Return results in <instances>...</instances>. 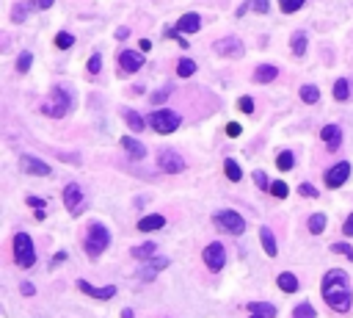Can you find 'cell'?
I'll use <instances>...</instances> for the list:
<instances>
[{
  "label": "cell",
  "mask_w": 353,
  "mask_h": 318,
  "mask_svg": "<svg viewBox=\"0 0 353 318\" xmlns=\"http://www.w3.org/2000/svg\"><path fill=\"white\" fill-rule=\"evenodd\" d=\"M323 299L337 313H348L350 310V282L342 268H331L323 277Z\"/></svg>",
  "instance_id": "cell-1"
},
{
  "label": "cell",
  "mask_w": 353,
  "mask_h": 318,
  "mask_svg": "<svg viewBox=\"0 0 353 318\" xmlns=\"http://www.w3.org/2000/svg\"><path fill=\"white\" fill-rule=\"evenodd\" d=\"M69 111H72V94H69V89H64V86H56V89L50 92V97L44 100L42 113L61 119V117H66Z\"/></svg>",
  "instance_id": "cell-2"
},
{
  "label": "cell",
  "mask_w": 353,
  "mask_h": 318,
  "mask_svg": "<svg viewBox=\"0 0 353 318\" xmlns=\"http://www.w3.org/2000/svg\"><path fill=\"white\" fill-rule=\"evenodd\" d=\"M108 243H111V233L105 230V224H91L86 233V241H83V249L88 258H99V255L108 249Z\"/></svg>",
  "instance_id": "cell-3"
},
{
  "label": "cell",
  "mask_w": 353,
  "mask_h": 318,
  "mask_svg": "<svg viewBox=\"0 0 353 318\" xmlns=\"http://www.w3.org/2000/svg\"><path fill=\"white\" fill-rule=\"evenodd\" d=\"M14 263L19 268H31L36 263V249L28 233H17L14 235Z\"/></svg>",
  "instance_id": "cell-4"
},
{
  "label": "cell",
  "mask_w": 353,
  "mask_h": 318,
  "mask_svg": "<svg viewBox=\"0 0 353 318\" xmlns=\"http://www.w3.org/2000/svg\"><path fill=\"white\" fill-rule=\"evenodd\" d=\"M149 125L155 127V133H174L176 127L182 125V119H180V113L176 111H168V108H163V111H155L152 117H149Z\"/></svg>",
  "instance_id": "cell-5"
},
{
  "label": "cell",
  "mask_w": 353,
  "mask_h": 318,
  "mask_svg": "<svg viewBox=\"0 0 353 318\" xmlns=\"http://www.w3.org/2000/svg\"><path fill=\"white\" fill-rule=\"evenodd\" d=\"M64 205H66V211H69L72 216H78L80 211H83L86 194H83V188H80L78 183H69V186L64 188Z\"/></svg>",
  "instance_id": "cell-6"
},
{
  "label": "cell",
  "mask_w": 353,
  "mask_h": 318,
  "mask_svg": "<svg viewBox=\"0 0 353 318\" xmlns=\"http://www.w3.org/2000/svg\"><path fill=\"white\" fill-rule=\"evenodd\" d=\"M215 224H218L221 230H226V233H243L246 230V221H243V216L240 213H235V211H221V213H215Z\"/></svg>",
  "instance_id": "cell-7"
},
{
  "label": "cell",
  "mask_w": 353,
  "mask_h": 318,
  "mask_svg": "<svg viewBox=\"0 0 353 318\" xmlns=\"http://www.w3.org/2000/svg\"><path fill=\"white\" fill-rule=\"evenodd\" d=\"M201 258H205V266L210 271H221L223 263H226V249L221 246V243H207L205 252H201Z\"/></svg>",
  "instance_id": "cell-8"
},
{
  "label": "cell",
  "mask_w": 353,
  "mask_h": 318,
  "mask_svg": "<svg viewBox=\"0 0 353 318\" xmlns=\"http://www.w3.org/2000/svg\"><path fill=\"white\" fill-rule=\"evenodd\" d=\"M213 50L218 53L221 58H240L246 47H243V42H240L237 36H223L221 42H215V44H213Z\"/></svg>",
  "instance_id": "cell-9"
},
{
  "label": "cell",
  "mask_w": 353,
  "mask_h": 318,
  "mask_svg": "<svg viewBox=\"0 0 353 318\" xmlns=\"http://www.w3.org/2000/svg\"><path fill=\"white\" fill-rule=\"evenodd\" d=\"M158 166L163 169V172H168V174H180V172H185V158L176 155L174 150H160Z\"/></svg>",
  "instance_id": "cell-10"
},
{
  "label": "cell",
  "mask_w": 353,
  "mask_h": 318,
  "mask_svg": "<svg viewBox=\"0 0 353 318\" xmlns=\"http://www.w3.org/2000/svg\"><path fill=\"white\" fill-rule=\"evenodd\" d=\"M350 177V164H337V166H331L329 172H325V186L329 188H339V186H345V180Z\"/></svg>",
  "instance_id": "cell-11"
},
{
  "label": "cell",
  "mask_w": 353,
  "mask_h": 318,
  "mask_svg": "<svg viewBox=\"0 0 353 318\" xmlns=\"http://www.w3.org/2000/svg\"><path fill=\"white\" fill-rule=\"evenodd\" d=\"M78 288L83 290V293L94 296V299H99V302H105V299H113V296H116V288H113V285L97 288V285H91V282H86V280H78Z\"/></svg>",
  "instance_id": "cell-12"
},
{
  "label": "cell",
  "mask_w": 353,
  "mask_h": 318,
  "mask_svg": "<svg viewBox=\"0 0 353 318\" xmlns=\"http://www.w3.org/2000/svg\"><path fill=\"white\" fill-rule=\"evenodd\" d=\"M19 166H22L28 174H36V177H47V174H50V166H47L44 161L33 158V155H22V158H19Z\"/></svg>",
  "instance_id": "cell-13"
},
{
  "label": "cell",
  "mask_w": 353,
  "mask_h": 318,
  "mask_svg": "<svg viewBox=\"0 0 353 318\" xmlns=\"http://www.w3.org/2000/svg\"><path fill=\"white\" fill-rule=\"evenodd\" d=\"M119 64H121L124 72H138L141 66H144V56H141V53H133V50H124L119 56Z\"/></svg>",
  "instance_id": "cell-14"
},
{
  "label": "cell",
  "mask_w": 353,
  "mask_h": 318,
  "mask_svg": "<svg viewBox=\"0 0 353 318\" xmlns=\"http://www.w3.org/2000/svg\"><path fill=\"white\" fill-rule=\"evenodd\" d=\"M201 28V17L199 14H182L180 19H176V33H196Z\"/></svg>",
  "instance_id": "cell-15"
},
{
  "label": "cell",
  "mask_w": 353,
  "mask_h": 318,
  "mask_svg": "<svg viewBox=\"0 0 353 318\" xmlns=\"http://www.w3.org/2000/svg\"><path fill=\"white\" fill-rule=\"evenodd\" d=\"M320 139L329 144V150H337L342 144V130H339V125H325L320 130Z\"/></svg>",
  "instance_id": "cell-16"
},
{
  "label": "cell",
  "mask_w": 353,
  "mask_h": 318,
  "mask_svg": "<svg viewBox=\"0 0 353 318\" xmlns=\"http://www.w3.org/2000/svg\"><path fill=\"white\" fill-rule=\"evenodd\" d=\"M248 318H276V307L268 302H248Z\"/></svg>",
  "instance_id": "cell-17"
},
{
  "label": "cell",
  "mask_w": 353,
  "mask_h": 318,
  "mask_svg": "<svg viewBox=\"0 0 353 318\" xmlns=\"http://www.w3.org/2000/svg\"><path fill=\"white\" fill-rule=\"evenodd\" d=\"M166 224V219H163L160 213H152V216H144V219L138 221V230L141 233H152V230H160Z\"/></svg>",
  "instance_id": "cell-18"
},
{
  "label": "cell",
  "mask_w": 353,
  "mask_h": 318,
  "mask_svg": "<svg viewBox=\"0 0 353 318\" xmlns=\"http://www.w3.org/2000/svg\"><path fill=\"white\" fill-rule=\"evenodd\" d=\"M260 241H262L265 252H268V258H276V252H279V246H276V238H273V230L262 227V230H260Z\"/></svg>",
  "instance_id": "cell-19"
},
{
  "label": "cell",
  "mask_w": 353,
  "mask_h": 318,
  "mask_svg": "<svg viewBox=\"0 0 353 318\" xmlns=\"http://www.w3.org/2000/svg\"><path fill=\"white\" fill-rule=\"evenodd\" d=\"M276 75H279V70L270 66V64H262V66H257V70H254V80H257V83H270V80H276Z\"/></svg>",
  "instance_id": "cell-20"
},
{
  "label": "cell",
  "mask_w": 353,
  "mask_h": 318,
  "mask_svg": "<svg viewBox=\"0 0 353 318\" xmlns=\"http://www.w3.org/2000/svg\"><path fill=\"white\" fill-rule=\"evenodd\" d=\"M121 147H124V150L133 155V158H144V155H146V147L141 144L138 139H133V136H124V139H121Z\"/></svg>",
  "instance_id": "cell-21"
},
{
  "label": "cell",
  "mask_w": 353,
  "mask_h": 318,
  "mask_svg": "<svg viewBox=\"0 0 353 318\" xmlns=\"http://www.w3.org/2000/svg\"><path fill=\"white\" fill-rule=\"evenodd\" d=\"M279 288L284 290V293H295V290H298V280H295V274L282 271V274H279Z\"/></svg>",
  "instance_id": "cell-22"
},
{
  "label": "cell",
  "mask_w": 353,
  "mask_h": 318,
  "mask_svg": "<svg viewBox=\"0 0 353 318\" xmlns=\"http://www.w3.org/2000/svg\"><path fill=\"white\" fill-rule=\"evenodd\" d=\"M298 94H301V100H304V103H309V105L320 100V89H317V86H312V83L301 86V92H298Z\"/></svg>",
  "instance_id": "cell-23"
},
{
  "label": "cell",
  "mask_w": 353,
  "mask_h": 318,
  "mask_svg": "<svg viewBox=\"0 0 353 318\" xmlns=\"http://www.w3.org/2000/svg\"><path fill=\"white\" fill-rule=\"evenodd\" d=\"M350 97V83L345 78H339L334 83V100H339V103H345V100Z\"/></svg>",
  "instance_id": "cell-24"
},
{
  "label": "cell",
  "mask_w": 353,
  "mask_h": 318,
  "mask_svg": "<svg viewBox=\"0 0 353 318\" xmlns=\"http://www.w3.org/2000/svg\"><path fill=\"white\" fill-rule=\"evenodd\" d=\"M223 172H226V177L232 180V183H237V180L243 177V172H240V166H237V161H232V158L223 161Z\"/></svg>",
  "instance_id": "cell-25"
},
{
  "label": "cell",
  "mask_w": 353,
  "mask_h": 318,
  "mask_svg": "<svg viewBox=\"0 0 353 318\" xmlns=\"http://www.w3.org/2000/svg\"><path fill=\"white\" fill-rule=\"evenodd\" d=\"M193 72H196V61L193 58H182L180 64H176V75L180 78H191Z\"/></svg>",
  "instance_id": "cell-26"
},
{
  "label": "cell",
  "mask_w": 353,
  "mask_h": 318,
  "mask_svg": "<svg viewBox=\"0 0 353 318\" xmlns=\"http://www.w3.org/2000/svg\"><path fill=\"white\" fill-rule=\"evenodd\" d=\"M166 266H168V258H158V260L149 263V268H144V271H141V277H144V280H152L155 271H160V268H166Z\"/></svg>",
  "instance_id": "cell-27"
},
{
  "label": "cell",
  "mask_w": 353,
  "mask_h": 318,
  "mask_svg": "<svg viewBox=\"0 0 353 318\" xmlns=\"http://www.w3.org/2000/svg\"><path fill=\"white\" fill-rule=\"evenodd\" d=\"M293 53H295V56H304V53H307V33H304V31L293 33Z\"/></svg>",
  "instance_id": "cell-28"
},
{
  "label": "cell",
  "mask_w": 353,
  "mask_h": 318,
  "mask_svg": "<svg viewBox=\"0 0 353 318\" xmlns=\"http://www.w3.org/2000/svg\"><path fill=\"white\" fill-rule=\"evenodd\" d=\"M155 255V243L149 241V243H141V246H133V258H138V260H146V258H152Z\"/></svg>",
  "instance_id": "cell-29"
},
{
  "label": "cell",
  "mask_w": 353,
  "mask_h": 318,
  "mask_svg": "<svg viewBox=\"0 0 353 318\" xmlns=\"http://www.w3.org/2000/svg\"><path fill=\"white\" fill-rule=\"evenodd\" d=\"M323 230H325V213H315L309 219V233L312 235H320Z\"/></svg>",
  "instance_id": "cell-30"
},
{
  "label": "cell",
  "mask_w": 353,
  "mask_h": 318,
  "mask_svg": "<svg viewBox=\"0 0 353 318\" xmlns=\"http://www.w3.org/2000/svg\"><path fill=\"white\" fill-rule=\"evenodd\" d=\"M293 318H317V313H315V307H312L309 302H301L293 310Z\"/></svg>",
  "instance_id": "cell-31"
},
{
  "label": "cell",
  "mask_w": 353,
  "mask_h": 318,
  "mask_svg": "<svg viewBox=\"0 0 353 318\" xmlns=\"http://www.w3.org/2000/svg\"><path fill=\"white\" fill-rule=\"evenodd\" d=\"M33 6H36V3H17V6H14V11H11V19H14V22H22V19L28 17V11L33 9Z\"/></svg>",
  "instance_id": "cell-32"
},
{
  "label": "cell",
  "mask_w": 353,
  "mask_h": 318,
  "mask_svg": "<svg viewBox=\"0 0 353 318\" xmlns=\"http://www.w3.org/2000/svg\"><path fill=\"white\" fill-rule=\"evenodd\" d=\"M293 164H295L293 152H279V155H276V166H279L282 172H290V169H293Z\"/></svg>",
  "instance_id": "cell-33"
},
{
  "label": "cell",
  "mask_w": 353,
  "mask_h": 318,
  "mask_svg": "<svg viewBox=\"0 0 353 318\" xmlns=\"http://www.w3.org/2000/svg\"><path fill=\"white\" fill-rule=\"evenodd\" d=\"M124 119H127V125H130L135 133L146 127V125H144V119H141V113H135V111H124Z\"/></svg>",
  "instance_id": "cell-34"
},
{
  "label": "cell",
  "mask_w": 353,
  "mask_h": 318,
  "mask_svg": "<svg viewBox=\"0 0 353 318\" xmlns=\"http://www.w3.org/2000/svg\"><path fill=\"white\" fill-rule=\"evenodd\" d=\"M270 194H273L276 199H284L290 194V188H287V183H282V180H276V183H270Z\"/></svg>",
  "instance_id": "cell-35"
},
{
  "label": "cell",
  "mask_w": 353,
  "mask_h": 318,
  "mask_svg": "<svg viewBox=\"0 0 353 318\" xmlns=\"http://www.w3.org/2000/svg\"><path fill=\"white\" fill-rule=\"evenodd\" d=\"M304 3H307V0H279V6H282L284 14H293V11H298Z\"/></svg>",
  "instance_id": "cell-36"
},
{
  "label": "cell",
  "mask_w": 353,
  "mask_h": 318,
  "mask_svg": "<svg viewBox=\"0 0 353 318\" xmlns=\"http://www.w3.org/2000/svg\"><path fill=\"white\" fill-rule=\"evenodd\" d=\"M72 44H74V36H72V33L61 31L58 36H56V47H61V50H66V47H72Z\"/></svg>",
  "instance_id": "cell-37"
},
{
  "label": "cell",
  "mask_w": 353,
  "mask_h": 318,
  "mask_svg": "<svg viewBox=\"0 0 353 318\" xmlns=\"http://www.w3.org/2000/svg\"><path fill=\"white\" fill-rule=\"evenodd\" d=\"M99 70H103V56H91L88 58V72H91V75H99Z\"/></svg>",
  "instance_id": "cell-38"
},
{
  "label": "cell",
  "mask_w": 353,
  "mask_h": 318,
  "mask_svg": "<svg viewBox=\"0 0 353 318\" xmlns=\"http://www.w3.org/2000/svg\"><path fill=\"white\" fill-rule=\"evenodd\" d=\"M331 252L345 255V258H350V260H353V246H348V243H334V246H331Z\"/></svg>",
  "instance_id": "cell-39"
},
{
  "label": "cell",
  "mask_w": 353,
  "mask_h": 318,
  "mask_svg": "<svg viewBox=\"0 0 353 318\" xmlns=\"http://www.w3.org/2000/svg\"><path fill=\"white\" fill-rule=\"evenodd\" d=\"M31 58H33L31 53H22V56L17 58V70H19V72H28V70H31Z\"/></svg>",
  "instance_id": "cell-40"
},
{
  "label": "cell",
  "mask_w": 353,
  "mask_h": 318,
  "mask_svg": "<svg viewBox=\"0 0 353 318\" xmlns=\"http://www.w3.org/2000/svg\"><path fill=\"white\" fill-rule=\"evenodd\" d=\"M174 92V83H168V86H163V89L158 92V94H155V97H152V103H163V100H166L168 97V94H171Z\"/></svg>",
  "instance_id": "cell-41"
},
{
  "label": "cell",
  "mask_w": 353,
  "mask_h": 318,
  "mask_svg": "<svg viewBox=\"0 0 353 318\" xmlns=\"http://www.w3.org/2000/svg\"><path fill=\"white\" fill-rule=\"evenodd\" d=\"M237 108H240L243 113H251V111H254V100H251V97H240V100H237Z\"/></svg>",
  "instance_id": "cell-42"
},
{
  "label": "cell",
  "mask_w": 353,
  "mask_h": 318,
  "mask_svg": "<svg viewBox=\"0 0 353 318\" xmlns=\"http://www.w3.org/2000/svg\"><path fill=\"white\" fill-rule=\"evenodd\" d=\"M298 194H304V197H312V199H315V197H317V188H315V186H309V183H301Z\"/></svg>",
  "instance_id": "cell-43"
},
{
  "label": "cell",
  "mask_w": 353,
  "mask_h": 318,
  "mask_svg": "<svg viewBox=\"0 0 353 318\" xmlns=\"http://www.w3.org/2000/svg\"><path fill=\"white\" fill-rule=\"evenodd\" d=\"M254 183H257V186H260V188H270V180L265 177V172H260V169H257V172H254Z\"/></svg>",
  "instance_id": "cell-44"
},
{
  "label": "cell",
  "mask_w": 353,
  "mask_h": 318,
  "mask_svg": "<svg viewBox=\"0 0 353 318\" xmlns=\"http://www.w3.org/2000/svg\"><path fill=\"white\" fill-rule=\"evenodd\" d=\"M251 9H254V11H260V14H268L270 3H268V0H254V3H251Z\"/></svg>",
  "instance_id": "cell-45"
},
{
  "label": "cell",
  "mask_w": 353,
  "mask_h": 318,
  "mask_svg": "<svg viewBox=\"0 0 353 318\" xmlns=\"http://www.w3.org/2000/svg\"><path fill=\"white\" fill-rule=\"evenodd\" d=\"M226 136H229V139H237V136H240V125H237V122H229V125H226Z\"/></svg>",
  "instance_id": "cell-46"
},
{
  "label": "cell",
  "mask_w": 353,
  "mask_h": 318,
  "mask_svg": "<svg viewBox=\"0 0 353 318\" xmlns=\"http://www.w3.org/2000/svg\"><path fill=\"white\" fill-rule=\"evenodd\" d=\"M28 205H31V208H36V211H44L47 202H44V199H39V197H28Z\"/></svg>",
  "instance_id": "cell-47"
},
{
  "label": "cell",
  "mask_w": 353,
  "mask_h": 318,
  "mask_svg": "<svg viewBox=\"0 0 353 318\" xmlns=\"http://www.w3.org/2000/svg\"><path fill=\"white\" fill-rule=\"evenodd\" d=\"M342 233H345V235H353V213L348 216V219H345V224H342Z\"/></svg>",
  "instance_id": "cell-48"
},
{
  "label": "cell",
  "mask_w": 353,
  "mask_h": 318,
  "mask_svg": "<svg viewBox=\"0 0 353 318\" xmlns=\"http://www.w3.org/2000/svg\"><path fill=\"white\" fill-rule=\"evenodd\" d=\"M33 290H36V288H33L31 282H22V293H25V296H33Z\"/></svg>",
  "instance_id": "cell-49"
},
{
  "label": "cell",
  "mask_w": 353,
  "mask_h": 318,
  "mask_svg": "<svg viewBox=\"0 0 353 318\" xmlns=\"http://www.w3.org/2000/svg\"><path fill=\"white\" fill-rule=\"evenodd\" d=\"M138 47H141V53H146L149 47H152V42H149V39H141V42H138Z\"/></svg>",
  "instance_id": "cell-50"
},
{
  "label": "cell",
  "mask_w": 353,
  "mask_h": 318,
  "mask_svg": "<svg viewBox=\"0 0 353 318\" xmlns=\"http://www.w3.org/2000/svg\"><path fill=\"white\" fill-rule=\"evenodd\" d=\"M58 158H61V161H72V164H78V161H80V158H78V155H64V152H61V155H58Z\"/></svg>",
  "instance_id": "cell-51"
},
{
  "label": "cell",
  "mask_w": 353,
  "mask_h": 318,
  "mask_svg": "<svg viewBox=\"0 0 353 318\" xmlns=\"http://www.w3.org/2000/svg\"><path fill=\"white\" fill-rule=\"evenodd\" d=\"M66 258H69V255H66V252H56V258H53V263H64Z\"/></svg>",
  "instance_id": "cell-52"
},
{
  "label": "cell",
  "mask_w": 353,
  "mask_h": 318,
  "mask_svg": "<svg viewBox=\"0 0 353 318\" xmlns=\"http://www.w3.org/2000/svg\"><path fill=\"white\" fill-rule=\"evenodd\" d=\"M36 6H39V9H50L53 0H36Z\"/></svg>",
  "instance_id": "cell-53"
},
{
  "label": "cell",
  "mask_w": 353,
  "mask_h": 318,
  "mask_svg": "<svg viewBox=\"0 0 353 318\" xmlns=\"http://www.w3.org/2000/svg\"><path fill=\"white\" fill-rule=\"evenodd\" d=\"M127 36H130V31H127V28H119L116 31V39H127Z\"/></svg>",
  "instance_id": "cell-54"
},
{
  "label": "cell",
  "mask_w": 353,
  "mask_h": 318,
  "mask_svg": "<svg viewBox=\"0 0 353 318\" xmlns=\"http://www.w3.org/2000/svg\"><path fill=\"white\" fill-rule=\"evenodd\" d=\"M121 318H133V310H130V307H124V310H121Z\"/></svg>",
  "instance_id": "cell-55"
}]
</instances>
